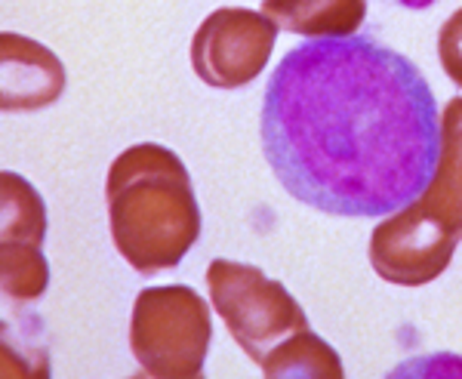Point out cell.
<instances>
[{
    "instance_id": "obj_8",
    "label": "cell",
    "mask_w": 462,
    "mask_h": 379,
    "mask_svg": "<svg viewBox=\"0 0 462 379\" xmlns=\"http://www.w3.org/2000/svg\"><path fill=\"white\" fill-rule=\"evenodd\" d=\"M263 13L290 34L348 37L367 19L364 0H265Z\"/></svg>"
},
{
    "instance_id": "obj_3",
    "label": "cell",
    "mask_w": 462,
    "mask_h": 379,
    "mask_svg": "<svg viewBox=\"0 0 462 379\" xmlns=\"http://www.w3.org/2000/svg\"><path fill=\"white\" fill-rule=\"evenodd\" d=\"M207 284L216 315L231 339L263 367L265 376L342 379V364L330 346L315 337L300 302L281 281L235 259H213Z\"/></svg>"
},
{
    "instance_id": "obj_10",
    "label": "cell",
    "mask_w": 462,
    "mask_h": 379,
    "mask_svg": "<svg viewBox=\"0 0 462 379\" xmlns=\"http://www.w3.org/2000/svg\"><path fill=\"white\" fill-rule=\"evenodd\" d=\"M438 59H441L447 78L462 87V10L453 13L438 34Z\"/></svg>"
},
{
    "instance_id": "obj_5",
    "label": "cell",
    "mask_w": 462,
    "mask_h": 379,
    "mask_svg": "<svg viewBox=\"0 0 462 379\" xmlns=\"http://www.w3.org/2000/svg\"><path fill=\"white\" fill-rule=\"evenodd\" d=\"M278 25L256 10L222 6L200 22L191 41V69L213 90H237L265 71Z\"/></svg>"
},
{
    "instance_id": "obj_11",
    "label": "cell",
    "mask_w": 462,
    "mask_h": 379,
    "mask_svg": "<svg viewBox=\"0 0 462 379\" xmlns=\"http://www.w3.org/2000/svg\"><path fill=\"white\" fill-rule=\"evenodd\" d=\"M392 4H398V6H404V10H429V6H435L438 0H392Z\"/></svg>"
},
{
    "instance_id": "obj_6",
    "label": "cell",
    "mask_w": 462,
    "mask_h": 379,
    "mask_svg": "<svg viewBox=\"0 0 462 379\" xmlns=\"http://www.w3.org/2000/svg\"><path fill=\"white\" fill-rule=\"evenodd\" d=\"M407 210L438 232L462 237V99H450L441 115V154L431 182Z\"/></svg>"
},
{
    "instance_id": "obj_2",
    "label": "cell",
    "mask_w": 462,
    "mask_h": 379,
    "mask_svg": "<svg viewBox=\"0 0 462 379\" xmlns=\"http://www.w3.org/2000/svg\"><path fill=\"white\" fill-rule=\"evenodd\" d=\"M108 226L117 253L139 274L170 272L200 237V207L182 158L139 143L115 158L106 180Z\"/></svg>"
},
{
    "instance_id": "obj_9",
    "label": "cell",
    "mask_w": 462,
    "mask_h": 379,
    "mask_svg": "<svg viewBox=\"0 0 462 379\" xmlns=\"http://www.w3.org/2000/svg\"><path fill=\"white\" fill-rule=\"evenodd\" d=\"M47 207L19 173H4V247H43Z\"/></svg>"
},
{
    "instance_id": "obj_1",
    "label": "cell",
    "mask_w": 462,
    "mask_h": 379,
    "mask_svg": "<svg viewBox=\"0 0 462 379\" xmlns=\"http://www.w3.org/2000/svg\"><path fill=\"white\" fill-rule=\"evenodd\" d=\"M263 152L290 198L330 217H389L435 176L441 115L426 74L367 34L311 37L272 71Z\"/></svg>"
},
{
    "instance_id": "obj_4",
    "label": "cell",
    "mask_w": 462,
    "mask_h": 379,
    "mask_svg": "<svg viewBox=\"0 0 462 379\" xmlns=\"http://www.w3.org/2000/svg\"><path fill=\"white\" fill-rule=\"evenodd\" d=\"M210 339V306L198 290L185 284L148 287L133 302L130 352L148 376H200Z\"/></svg>"
},
{
    "instance_id": "obj_7",
    "label": "cell",
    "mask_w": 462,
    "mask_h": 379,
    "mask_svg": "<svg viewBox=\"0 0 462 379\" xmlns=\"http://www.w3.org/2000/svg\"><path fill=\"white\" fill-rule=\"evenodd\" d=\"M65 69L47 47L4 32V111H41L62 96Z\"/></svg>"
}]
</instances>
